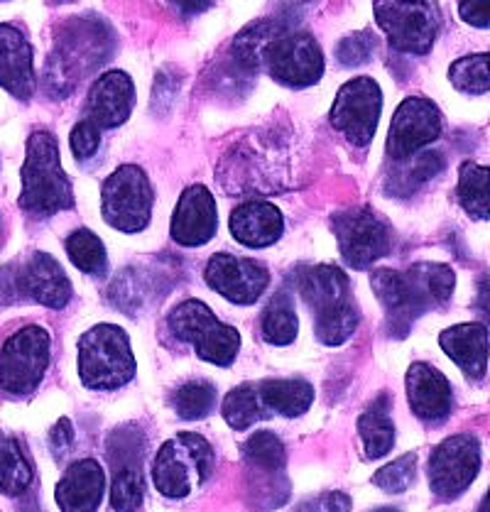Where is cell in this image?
Wrapping results in <instances>:
<instances>
[{"mask_svg":"<svg viewBox=\"0 0 490 512\" xmlns=\"http://www.w3.org/2000/svg\"><path fill=\"white\" fill-rule=\"evenodd\" d=\"M486 505H488V498H483V503H481V512H486Z\"/></svg>","mask_w":490,"mask_h":512,"instance_id":"obj_45","label":"cell"},{"mask_svg":"<svg viewBox=\"0 0 490 512\" xmlns=\"http://www.w3.org/2000/svg\"><path fill=\"white\" fill-rule=\"evenodd\" d=\"M255 388H258L263 407L287 419L302 417L304 412H309V407L314 405V397H317L314 385L302 378H272L263 380Z\"/></svg>","mask_w":490,"mask_h":512,"instance_id":"obj_26","label":"cell"},{"mask_svg":"<svg viewBox=\"0 0 490 512\" xmlns=\"http://www.w3.org/2000/svg\"><path fill=\"white\" fill-rule=\"evenodd\" d=\"M206 285L233 304H255L270 285V272L253 258H238L231 253L211 255L204 270Z\"/></svg>","mask_w":490,"mask_h":512,"instance_id":"obj_17","label":"cell"},{"mask_svg":"<svg viewBox=\"0 0 490 512\" xmlns=\"http://www.w3.org/2000/svg\"><path fill=\"white\" fill-rule=\"evenodd\" d=\"M294 3H309V0H294Z\"/></svg>","mask_w":490,"mask_h":512,"instance_id":"obj_46","label":"cell"},{"mask_svg":"<svg viewBox=\"0 0 490 512\" xmlns=\"http://www.w3.org/2000/svg\"><path fill=\"white\" fill-rule=\"evenodd\" d=\"M35 481V468L23 444L10 434L0 432V493L18 498Z\"/></svg>","mask_w":490,"mask_h":512,"instance_id":"obj_28","label":"cell"},{"mask_svg":"<svg viewBox=\"0 0 490 512\" xmlns=\"http://www.w3.org/2000/svg\"><path fill=\"white\" fill-rule=\"evenodd\" d=\"M69 143H72V152L76 160H89V157L96 155L98 147H101V128H98L96 123H91L89 118H86V121H79L72 128Z\"/></svg>","mask_w":490,"mask_h":512,"instance_id":"obj_39","label":"cell"},{"mask_svg":"<svg viewBox=\"0 0 490 512\" xmlns=\"http://www.w3.org/2000/svg\"><path fill=\"white\" fill-rule=\"evenodd\" d=\"M155 192L143 167L121 165L101 187L103 221L121 233L145 231L152 219Z\"/></svg>","mask_w":490,"mask_h":512,"instance_id":"obj_9","label":"cell"},{"mask_svg":"<svg viewBox=\"0 0 490 512\" xmlns=\"http://www.w3.org/2000/svg\"><path fill=\"white\" fill-rule=\"evenodd\" d=\"M219 231V209L216 199L204 184H192L179 196L172 214L170 236L184 248H201Z\"/></svg>","mask_w":490,"mask_h":512,"instance_id":"obj_19","label":"cell"},{"mask_svg":"<svg viewBox=\"0 0 490 512\" xmlns=\"http://www.w3.org/2000/svg\"><path fill=\"white\" fill-rule=\"evenodd\" d=\"M439 346L468 380H483L488 373L486 324H456L439 334Z\"/></svg>","mask_w":490,"mask_h":512,"instance_id":"obj_25","label":"cell"},{"mask_svg":"<svg viewBox=\"0 0 490 512\" xmlns=\"http://www.w3.org/2000/svg\"><path fill=\"white\" fill-rule=\"evenodd\" d=\"M459 15L464 23L486 30L490 25L488 0H459Z\"/></svg>","mask_w":490,"mask_h":512,"instance_id":"obj_41","label":"cell"},{"mask_svg":"<svg viewBox=\"0 0 490 512\" xmlns=\"http://www.w3.org/2000/svg\"><path fill=\"white\" fill-rule=\"evenodd\" d=\"M49 446H52V454L57 456V459H64V456L72 451L74 427H72V422H69L67 417H62L52 427V432H49Z\"/></svg>","mask_w":490,"mask_h":512,"instance_id":"obj_40","label":"cell"},{"mask_svg":"<svg viewBox=\"0 0 490 512\" xmlns=\"http://www.w3.org/2000/svg\"><path fill=\"white\" fill-rule=\"evenodd\" d=\"M415 476H417V454H405L400 456V459L385 464L383 468H378L370 481H373V486L385 490V493L397 495V493H405V490L415 483Z\"/></svg>","mask_w":490,"mask_h":512,"instance_id":"obj_37","label":"cell"},{"mask_svg":"<svg viewBox=\"0 0 490 512\" xmlns=\"http://www.w3.org/2000/svg\"><path fill=\"white\" fill-rule=\"evenodd\" d=\"M0 277V285L10 292V299H30L47 309H64L72 299V282L67 272L42 250L32 253L20 268H5Z\"/></svg>","mask_w":490,"mask_h":512,"instance_id":"obj_15","label":"cell"},{"mask_svg":"<svg viewBox=\"0 0 490 512\" xmlns=\"http://www.w3.org/2000/svg\"><path fill=\"white\" fill-rule=\"evenodd\" d=\"M370 287L385 309L388 334L405 339L424 312L449 302L456 272L441 263H415L407 270L380 268L370 275Z\"/></svg>","mask_w":490,"mask_h":512,"instance_id":"obj_1","label":"cell"},{"mask_svg":"<svg viewBox=\"0 0 490 512\" xmlns=\"http://www.w3.org/2000/svg\"><path fill=\"white\" fill-rule=\"evenodd\" d=\"M407 165L397 167L390 174V187L388 192L395 196H410L417 192L424 182H429L432 177L444 170V157L439 152H415L412 157H407Z\"/></svg>","mask_w":490,"mask_h":512,"instance_id":"obj_32","label":"cell"},{"mask_svg":"<svg viewBox=\"0 0 490 512\" xmlns=\"http://www.w3.org/2000/svg\"><path fill=\"white\" fill-rule=\"evenodd\" d=\"M221 417L236 432H245L263 417V402H260L258 388L255 385H238L223 397Z\"/></svg>","mask_w":490,"mask_h":512,"instance_id":"obj_34","label":"cell"},{"mask_svg":"<svg viewBox=\"0 0 490 512\" xmlns=\"http://www.w3.org/2000/svg\"><path fill=\"white\" fill-rule=\"evenodd\" d=\"M245 483L253 508L268 512L280 508L290 498L285 466L287 451L275 432H255L243 444Z\"/></svg>","mask_w":490,"mask_h":512,"instance_id":"obj_8","label":"cell"},{"mask_svg":"<svg viewBox=\"0 0 490 512\" xmlns=\"http://www.w3.org/2000/svg\"><path fill=\"white\" fill-rule=\"evenodd\" d=\"M263 64L270 76L290 89L314 86L324 74V54L309 32L285 30L265 47Z\"/></svg>","mask_w":490,"mask_h":512,"instance_id":"obj_16","label":"cell"},{"mask_svg":"<svg viewBox=\"0 0 490 512\" xmlns=\"http://www.w3.org/2000/svg\"><path fill=\"white\" fill-rule=\"evenodd\" d=\"M370 512H400V510L390 508V505H385V508H375V510H370Z\"/></svg>","mask_w":490,"mask_h":512,"instance_id":"obj_44","label":"cell"},{"mask_svg":"<svg viewBox=\"0 0 490 512\" xmlns=\"http://www.w3.org/2000/svg\"><path fill=\"white\" fill-rule=\"evenodd\" d=\"M459 204L471 219L488 221L490 199H488V167L478 162H464L459 167V187H456Z\"/></svg>","mask_w":490,"mask_h":512,"instance_id":"obj_31","label":"cell"},{"mask_svg":"<svg viewBox=\"0 0 490 512\" xmlns=\"http://www.w3.org/2000/svg\"><path fill=\"white\" fill-rule=\"evenodd\" d=\"M216 388L206 380H192L184 383L182 388L172 395V410L177 412L179 419L184 422H194V419H204L211 415L216 407Z\"/></svg>","mask_w":490,"mask_h":512,"instance_id":"obj_36","label":"cell"},{"mask_svg":"<svg viewBox=\"0 0 490 512\" xmlns=\"http://www.w3.org/2000/svg\"><path fill=\"white\" fill-rule=\"evenodd\" d=\"M20 177H23V192L18 204L25 214L49 219L59 211L74 209V189L62 167L59 143L47 130H35L27 138Z\"/></svg>","mask_w":490,"mask_h":512,"instance_id":"obj_3","label":"cell"},{"mask_svg":"<svg viewBox=\"0 0 490 512\" xmlns=\"http://www.w3.org/2000/svg\"><path fill=\"white\" fill-rule=\"evenodd\" d=\"M287 27L277 20H258V23L248 25L245 30L238 32V37L233 40V59L241 64L248 72H258L263 67V52L265 47L275 40L277 35H282Z\"/></svg>","mask_w":490,"mask_h":512,"instance_id":"obj_29","label":"cell"},{"mask_svg":"<svg viewBox=\"0 0 490 512\" xmlns=\"http://www.w3.org/2000/svg\"><path fill=\"white\" fill-rule=\"evenodd\" d=\"M299 292L314 317V334L324 346H341L358 329L356 299L348 275L336 265H314L299 272Z\"/></svg>","mask_w":490,"mask_h":512,"instance_id":"obj_2","label":"cell"},{"mask_svg":"<svg viewBox=\"0 0 490 512\" xmlns=\"http://www.w3.org/2000/svg\"><path fill=\"white\" fill-rule=\"evenodd\" d=\"M0 86L20 101L37 91L35 52L20 27L0 23Z\"/></svg>","mask_w":490,"mask_h":512,"instance_id":"obj_21","label":"cell"},{"mask_svg":"<svg viewBox=\"0 0 490 512\" xmlns=\"http://www.w3.org/2000/svg\"><path fill=\"white\" fill-rule=\"evenodd\" d=\"M172 3L177 5L182 13L196 15V13H204V10H209L216 0H172Z\"/></svg>","mask_w":490,"mask_h":512,"instance_id":"obj_43","label":"cell"},{"mask_svg":"<svg viewBox=\"0 0 490 512\" xmlns=\"http://www.w3.org/2000/svg\"><path fill=\"white\" fill-rule=\"evenodd\" d=\"M135 103L133 79L121 69L101 74L89 91V121L98 128H118L130 118Z\"/></svg>","mask_w":490,"mask_h":512,"instance_id":"obj_23","label":"cell"},{"mask_svg":"<svg viewBox=\"0 0 490 512\" xmlns=\"http://www.w3.org/2000/svg\"><path fill=\"white\" fill-rule=\"evenodd\" d=\"M481 473V441L473 434H454L432 451L427 464L429 490L441 503L461 498Z\"/></svg>","mask_w":490,"mask_h":512,"instance_id":"obj_11","label":"cell"},{"mask_svg":"<svg viewBox=\"0 0 490 512\" xmlns=\"http://www.w3.org/2000/svg\"><path fill=\"white\" fill-rule=\"evenodd\" d=\"M449 81L461 94L483 96L490 89V59L486 52L468 54L449 67Z\"/></svg>","mask_w":490,"mask_h":512,"instance_id":"obj_35","label":"cell"},{"mask_svg":"<svg viewBox=\"0 0 490 512\" xmlns=\"http://www.w3.org/2000/svg\"><path fill=\"white\" fill-rule=\"evenodd\" d=\"M216 466V454L201 434L182 432L167 439L152 461V483L170 500H184L204 486Z\"/></svg>","mask_w":490,"mask_h":512,"instance_id":"obj_5","label":"cell"},{"mask_svg":"<svg viewBox=\"0 0 490 512\" xmlns=\"http://www.w3.org/2000/svg\"><path fill=\"white\" fill-rule=\"evenodd\" d=\"M356 427L370 461L383 459V456L390 454L392 446H395V422H392L390 400L385 392L358 417Z\"/></svg>","mask_w":490,"mask_h":512,"instance_id":"obj_27","label":"cell"},{"mask_svg":"<svg viewBox=\"0 0 490 512\" xmlns=\"http://www.w3.org/2000/svg\"><path fill=\"white\" fill-rule=\"evenodd\" d=\"M76 370L84 388L113 392L135 378L138 361L128 334L116 324H96L84 331L76 346Z\"/></svg>","mask_w":490,"mask_h":512,"instance_id":"obj_4","label":"cell"},{"mask_svg":"<svg viewBox=\"0 0 490 512\" xmlns=\"http://www.w3.org/2000/svg\"><path fill=\"white\" fill-rule=\"evenodd\" d=\"M331 228L339 241L341 258L348 268L368 270L392 250L388 223L366 206H353L331 216Z\"/></svg>","mask_w":490,"mask_h":512,"instance_id":"obj_12","label":"cell"},{"mask_svg":"<svg viewBox=\"0 0 490 512\" xmlns=\"http://www.w3.org/2000/svg\"><path fill=\"white\" fill-rule=\"evenodd\" d=\"M228 228L231 236L245 248H268L285 233V216L270 201L250 199L231 211Z\"/></svg>","mask_w":490,"mask_h":512,"instance_id":"obj_24","label":"cell"},{"mask_svg":"<svg viewBox=\"0 0 490 512\" xmlns=\"http://www.w3.org/2000/svg\"><path fill=\"white\" fill-rule=\"evenodd\" d=\"M0 241H3V226H0Z\"/></svg>","mask_w":490,"mask_h":512,"instance_id":"obj_47","label":"cell"},{"mask_svg":"<svg viewBox=\"0 0 490 512\" xmlns=\"http://www.w3.org/2000/svg\"><path fill=\"white\" fill-rule=\"evenodd\" d=\"M373 13L395 52L415 57L432 52L441 30V10L434 0H373Z\"/></svg>","mask_w":490,"mask_h":512,"instance_id":"obj_7","label":"cell"},{"mask_svg":"<svg viewBox=\"0 0 490 512\" xmlns=\"http://www.w3.org/2000/svg\"><path fill=\"white\" fill-rule=\"evenodd\" d=\"M263 339L270 346H290L299 334V319L294 312L292 297L287 292H277L265 307L263 321H260Z\"/></svg>","mask_w":490,"mask_h":512,"instance_id":"obj_30","label":"cell"},{"mask_svg":"<svg viewBox=\"0 0 490 512\" xmlns=\"http://www.w3.org/2000/svg\"><path fill=\"white\" fill-rule=\"evenodd\" d=\"M106 493V473L96 459H79L54 488L59 512H98Z\"/></svg>","mask_w":490,"mask_h":512,"instance_id":"obj_22","label":"cell"},{"mask_svg":"<svg viewBox=\"0 0 490 512\" xmlns=\"http://www.w3.org/2000/svg\"><path fill=\"white\" fill-rule=\"evenodd\" d=\"M380 111H383V91L378 81L370 76H356L339 89L329 121L348 143L366 147L375 138Z\"/></svg>","mask_w":490,"mask_h":512,"instance_id":"obj_14","label":"cell"},{"mask_svg":"<svg viewBox=\"0 0 490 512\" xmlns=\"http://www.w3.org/2000/svg\"><path fill=\"white\" fill-rule=\"evenodd\" d=\"M405 390L410 410L419 422L439 427L454 410V390L449 378L429 363H412L405 375Z\"/></svg>","mask_w":490,"mask_h":512,"instance_id":"obj_20","label":"cell"},{"mask_svg":"<svg viewBox=\"0 0 490 512\" xmlns=\"http://www.w3.org/2000/svg\"><path fill=\"white\" fill-rule=\"evenodd\" d=\"M64 248H67V255L74 263V268L86 272V275H96V277L106 275L108 270L106 245H103V241L94 231H89V228H76L72 236L67 238Z\"/></svg>","mask_w":490,"mask_h":512,"instance_id":"obj_33","label":"cell"},{"mask_svg":"<svg viewBox=\"0 0 490 512\" xmlns=\"http://www.w3.org/2000/svg\"><path fill=\"white\" fill-rule=\"evenodd\" d=\"M351 508L353 500L346 493H341V490H331V493H324L317 500L319 512H351Z\"/></svg>","mask_w":490,"mask_h":512,"instance_id":"obj_42","label":"cell"},{"mask_svg":"<svg viewBox=\"0 0 490 512\" xmlns=\"http://www.w3.org/2000/svg\"><path fill=\"white\" fill-rule=\"evenodd\" d=\"M167 326L177 341L189 343L201 361L228 368L241 353V334L211 312L201 299H184L167 314Z\"/></svg>","mask_w":490,"mask_h":512,"instance_id":"obj_6","label":"cell"},{"mask_svg":"<svg viewBox=\"0 0 490 512\" xmlns=\"http://www.w3.org/2000/svg\"><path fill=\"white\" fill-rule=\"evenodd\" d=\"M375 52V37L370 32H353L346 35L336 47V59L343 67H361Z\"/></svg>","mask_w":490,"mask_h":512,"instance_id":"obj_38","label":"cell"},{"mask_svg":"<svg viewBox=\"0 0 490 512\" xmlns=\"http://www.w3.org/2000/svg\"><path fill=\"white\" fill-rule=\"evenodd\" d=\"M441 135V116L437 103L429 98L410 96L397 106L388 133V152L395 162L407 160L415 152L432 145Z\"/></svg>","mask_w":490,"mask_h":512,"instance_id":"obj_18","label":"cell"},{"mask_svg":"<svg viewBox=\"0 0 490 512\" xmlns=\"http://www.w3.org/2000/svg\"><path fill=\"white\" fill-rule=\"evenodd\" d=\"M52 356V339L47 329L30 324L15 331L0 348V390L8 395H32L45 380Z\"/></svg>","mask_w":490,"mask_h":512,"instance_id":"obj_10","label":"cell"},{"mask_svg":"<svg viewBox=\"0 0 490 512\" xmlns=\"http://www.w3.org/2000/svg\"><path fill=\"white\" fill-rule=\"evenodd\" d=\"M108 461L113 468L111 481V508L113 512H138L145 498L143 464L145 434L135 424H123L113 429L106 446Z\"/></svg>","mask_w":490,"mask_h":512,"instance_id":"obj_13","label":"cell"}]
</instances>
